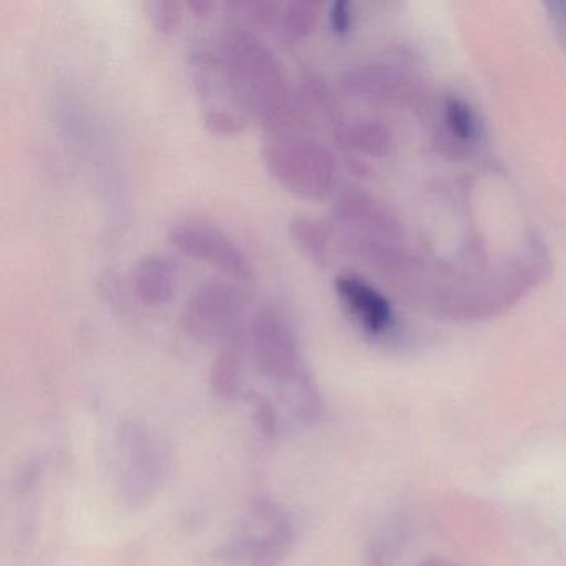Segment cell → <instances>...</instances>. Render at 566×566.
Here are the masks:
<instances>
[{
	"label": "cell",
	"mask_w": 566,
	"mask_h": 566,
	"mask_svg": "<svg viewBox=\"0 0 566 566\" xmlns=\"http://www.w3.org/2000/svg\"><path fill=\"white\" fill-rule=\"evenodd\" d=\"M221 74L240 107L268 127L286 120L293 91L276 52L251 29L231 25L218 42Z\"/></svg>",
	"instance_id": "cell-1"
},
{
	"label": "cell",
	"mask_w": 566,
	"mask_h": 566,
	"mask_svg": "<svg viewBox=\"0 0 566 566\" xmlns=\"http://www.w3.org/2000/svg\"><path fill=\"white\" fill-rule=\"evenodd\" d=\"M261 158L277 184L303 198H324L336 181L334 155L311 135L277 132L263 142Z\"/></svg>",
	"instance_id": "cell-2"
},
{
	"label": "cell",
	"mask_w": 566,
	"mask_h": 566,
	"mask_svg": "<svg viewBox=\"0 0 566 566\" xmlns=\"http://www.w3.org/2000/svg\"><path fill=\"white\" fill-rule=\"evenodd\" d=\"M290 518L271 503H256L220 553L223 566H277L293 545Z\"/></svg>",
	"instance_id": "cell-3"
},
{
	"label": "cell",
	"mask_w": 566,
	"mask_h": 566,
	"mask_svg": "<svg viewBox=\"0 0 566 566\" xmlns=\"http://www.w3.org/2000/svg\"><path fill=\"white\" fill-rule=\"evenodd\" d=\"M250 343L256 369L268 379L293 384L303 376L296 334L277 307L264 306L254 314Z\"/></svg>",
	"instance_id": "cell-4"
},
{
	"label": "cell",
	"mask_w": 566,
	"mask_h": 566,
	"mask_svg": "<svg viewBox=\"0 0 566 566\" xmlns=\"http://www.w3.org/2000/svg\"><path fill=\"white\" fill-rule=\"evenodd\" d=\"M241 296L223 280H208L193 291L181 310V324L198 340H234L240 331Z\"/></svg>",
	"instance_id": "cell-5"
},
{
	"label": "cell",
	"mask_w": 566,
	"mask_h": 566,
	"mask_svg": "<svg viewBox=\"0 0 566 566\" xmlns=\"http://www.w3.org/2000/svg\"><path fill=\"white\" fill-rule=\"evenodd\" d=\"M168 243L201 263L217 268L233 280L248 281L253 273L244 251L230 237L200 221H180L168 230Z\"/></svg>",
	"instance_id": "cell-6"
},
{
	"label": "cell",
	"mask_w": 566,
	"mask_h": 566,
	"mask_svg": "<svg viewBox=\"0 0 566 566\" xmlns=\"http://www.w3.org/2000/svg\"><path fill=\"white\" fill-rule=\"evenodd\" d=\"M118 449V473H122V483L130 490L132 496L148 495L160 472V455L155 449V443L142 430L132 427L127 432H122Z\"/></svg>",
	"instance_id": "cell-7"
},
{
	"label": "cell",
	"mask_w": 566,
	"mask_h": 566,
	"mask_svg": "<svg viewBox=\"0 0 566 566\" xmlns=\"http://www.w3.org/2000/svg\"><path fill=\"white\" fill-rule=\"evenodd\" d=\"M344 306L373 334L386 333L392 324V310L382 294L354 274H339L334 281Z\"/></svg>",
	"instance_id": "cell-8"
},
{
	"label": "cell",
	"mask_w": 566,
	"mask_h": 566,
	"mask_svg": "<svg viewBox=\"0 0 566 566\" xmlns=\"http://www.w3.org/2000/svg\"><path fill=\"white\" fill-rule=\"evenodd\" d=\"M130 280L132 290L142 303L164 306L177 290L178 266L167 254H147L135 264Z\"/></svg>",
	"instance_id": "cell-9"
},
{
	"label": "cell",
	"mask_w": 566,
	"mask_h": 566,
	"mask_svg": "<svg viewBox=\"0 0 566 566\" xmlns=\"http://www.w3.org/2000/svg\"><path fill=\"white\" fill-rule=\"evenodd\" d=\"M291 240L296 244L297 250L317 266H324L329 256V237L323 224L317 223L313 218L296 214L287 223Z\"/></svg>",
	"instance_id": "cell-10"
},
{
	"label": "cell",
	"mask_w": 566,
	"mask_h": 566,
	"mask_svg": "<svg viewBox=\"0 0 566 566\" xmlns=\"http://www.w3.org/2000/svg\"><path fill=\"white\" fill-rule=\"evenodd\" d=\"M319 15L321 4L317 0H291L281 6L276 28L286 41H300L316 29Z\"/></svg>",
	"instance_id": "cell-11"
},
{
	"label": "cell",
	"mask_w": 566,
	"mask_h": 566,
	"mask_svg": "<svg viewBox=\"0 0 566 566\" xmlns=\"http://www.w3.org/2000/svg\"><path fill=\"white\" fill-rule=\"evenodd\" d=\"M241 380V357L237 344L231 340L230 346L218 356L211 370V382L218 394L231 396L237 392Z\"/></svg>",
	"instance_id": "cell-12"
},
{
	"label": "cell",
	"mask_w": 566,
	"mask_h": 566,
	"mask_svg": "<svg viewBox=\"0 0 566 566\" xmlns=\"http://www.w3.org/2000/svg\"><path fill=\"white\" fill-rule=\"evenodd\" d=\"M406 523L399 522L387 526L379 533L369 548L367 566H390L406 542Z\"/></svg>",
	"instance_id": "cell-13"
},
{
	"label": "cell",
	"mask_w": 566,
	"mask_h": 566,
	"mask_svg": "<svg viewBox=\"0 0 566 566\" xmlns=\"http://www.w3.org/2000/svg\"><path fill=\"white\" fill-rule=\"evenodd\" d=\"M337 140L344 147L359 148V150L377 151L384 145V135L373 124H347L337 130Z\"/></svg>",
	"instance_id": "cell-14"
},
{
	"label": "cell",
	"mask_w": 566,
	"mask_h": 566,
	"mask_svg": "<svg viewBox=\"0 0 566 566\" xmlns=\"http://www.w3.org/2000/svg\"><path fill=\"white\" fill-rule=\"evenodd\" d=\"M205 125L211 134L231 137L247 128V118L230 108L211 107L205 114Z\"/></svg>",
	"instance_id": "cell-15"
},
{
	"label": "cell",
	"mask_w": 566,
	"mask_h": 566,
	"mask_svg": "<svg viewBox=\"0 0 566 566\" xmlns=\"http://www.w3.org/2000/svg\"><path fill=\"white\" fill-rule=\"evenodd\" d=\"M148 18L161 34L177 31L181 22V6L177 0H154L148 2Z\"/></svg>",
	"instance_id": "cell-16"
},
{
	"label": "cell",
	"mask_w": 566,
	"mask_h": 566,
	"mask_svg": "<svg viewBox=\"0 0 566 566\" xmlns=\"http://www.w3.org/2000/svg\"><path fill=\"white\" fill-rule=\"evenodd\" d=\"M281 6L270 0H247V2H234L233 8L243 12L247 18L256 24L277 25L280 19Z\"/></svg>",
	"instance_id": "cell-17"
},
{
	"label": "cell",
	"mask_w": 566,
	"mask_h": 566,
	"mask_svg": "<svg viewBox=\"0 0 566 566\" xmlns=\"http://www.w3.org/2000/svg\"><path fill=\"white\" fill-rule=\"evenodd\" d=\"M447 124L455 137L472 138L475 134V122L467 105L459 101L447 104Z\"/></svg>",
	"instance_id": "cell-18"
},
{
	"label": "cell",
	"mask_w": 566,
	"mask_h": 566,
	"mask_svg": "<svg viewBox=\"0 0 566 566\" xmlns=\"http://www.w3.org/2000/svg\"><path fill=\"white\" fill-rule=\"evenodd\" d=\"M331 28L337 34H346L350 29V22H353V12H350V4L347 0H336L331 6L329 11Z\"/></svg>",
	"instance_id": "cell-19"
},
{
	"label": "cell",
	"mask_w": 566,
	"mask_h": 566,
	"mask_svg": "<svg viewBox=\"0 0 566 566\" xmlns=\"http://www.w3.org/2000/svg\"><path fill=\"white\" fill-rule=\"evenodd\" d=\"M188 8L197 15H207L211 8H213V4H211L210 0H190Z\"/></svg>",
	"instance_id": "cell-20"
},
{
	"label": "cell",
	"mask_w": 566,
	"mask_h": 566,
	"mask_svg": "<svg viewBox=\"0 0 566 566\" xmlns=\"http://www.w3.org/2000/svg\"><path fill=\"white\" fill-rule=\"evenodd\" d=\"M420 566H460L455 565V563L446 562V559H439V558H432L427 559V562H423Z\"/></svg>",
	"instance_id": "cell-21"
}]
</instances>
